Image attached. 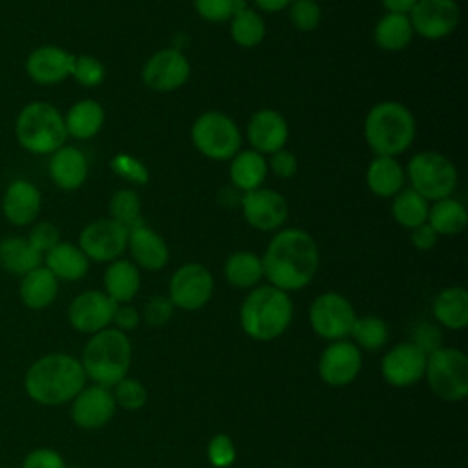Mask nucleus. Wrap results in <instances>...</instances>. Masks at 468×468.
I'll use <instances>...</instances> for the list:
<instances>
[{
	"instance_id": "f257e3e1",
	"label": "nucleus",
	"mask_w": 468,
	"mask_h": 468,
	"mask_svg": "<svg viewBox=\"0 0 468 468\" xmlns=\"http://www.w3.org/2000/svg\"><path fill=\"white\" fill-rule=\"evenodd\" d=\"M261 265L269 285L285 292L300 291L311 283L318 271V245L303 229H280L271 238L261 256Z\"/></svg>"
},
{
	"instance_id": "f03ea898",
	"label": "nucleus",
	"mask_w": 468,
	"mask_h": 468,
	"mask_svg": "<svg viewBox=\"0 0 468 468\" xmlns=\"http://www.w3.org/2000/svg\"><path fill=\"white\" fill-rule=\"evenodd\" d=\"M84 384L86 373L80 360L68 353L44 355L24 375L27 397L42 406H58L73 400Z\"/></svg>"
},
{
	"instance_id": "7ed1b4c3",
	"label": "nucleus",
	"mask_w": 468,
	"mask_h": 468,
	"mask_svg": "<svg viewBox=\"0 0 468 468\" xmlns=\"http://www.w3.org/2000/svg\"><path fill=\"white\" fill-rule=\"evenodd\" d=\"M417 122L411 110L399 101L373 104L364 119V139L375 155L397 157L415 139Z\"/></svg>"
},
{
	"instance_id": "20e7f679",
	"label": "nucleus",
	"mask_w": 468,
	"mask_h": 468,
	"mask_svg": "<svg viewBox=\"0 0 468 468\" xmlns=\"http://www.w3.org/2000/svg\"><path fill=\"white\" fill-rule=\"evenodd\" d=\"M292 320V302L289 292L272 287H254L239 307V324L247 336L271 342L285 333Z\"/></svg>"
},
{
	"instance_id": "39448f33",
	"label": "nucleus",
	"mask_w": 468,
	"mask_h": 468,
	"mask_svg": "<svg viewBox=\"0 0 468 468\" xmlns=\"http://www.w3.org/2000/svg\"><path fill=\"white\" fill-rule=\"evenodd\" d=\"M86 378L95 384L112 388L122 380L132 364L130 338L119 329H102L90 336L80 356Z\"/></svg>"
},
{
	"instance_id": "423d86ee",
	"label": "nucleus",
	"mask_w": 468,
	"mask_h": 468,
	"mask_svg": "<svg viewBox=\"0 0 468 468\" xmlns=\"http://www.w3.org/2000/svg\"><path fill=\"white\" fill-rule=\"evenodd\" d=\"M18 144L31 154H53L66 143L62 113L49 102L35 101L24 106L15 122Z\"/></svg>"
},
{
	"instance_id": "0eeeda50",
	"label": "nucleus",
	"mask_w": 468,
	"mask_h": 468,
	"mask_svg": "<svg viewBox=\"0 0 468 468\" xmlns=\"http://www.w3.org/2000/svg\"><path fill=\"white\" fill-rule=\"evenodd\" d=\"M404 170L410 188L428 203L452 197L459 183V172L453 161L435 150L417 152Z\"/></svg>"
},
{
	"instance_id": "6e6552de",
	"label": "nucleus",
	"mask_w": 468,
	"mask_h": 468,
	"mask_svg": "<svg viewBox=\"0 0 468 468\" xmlns=\"http://www.w3.org/2000/svg\"><path fill=\"white\" fill-rule=\"evenodd\" d=\"M190 139L196 150L212 161H230L241 150V132L236 121L218 110H207L196 117Z\"/></svg>"
},
{
	"instance_id": "1a4fd4ad",
	"label": "nucleus",
	"mask_w": 468,
	"mask_h": 468,
	"mask_svg": "<svg viewBox=\"0 0 468 468\" xmlns=\"http://www.w3.org/2000/svg\"><path fill=\"white\" fill-rule=\"evenodd\" d=\"M426 378L431 391L448 402L468 395V358L461 349L439 347L426 356Z\"/></svg>"
},
{
	"instance_id": "9d476101",
	"label": "nucleus",
	"mask_w": 468,
	"mask_h": 468,
	"mask_svg": "<svg viewBox=\"0 0 468 468\" xmlns=\"http://www.w3.org/2000/svg\"><path fill=\"white\" fill-rule=\"evenodd\" d=\"M192 66L179 48H163L152 53L141 68V80L159 93L176 91L190 79Z\"/></svg>"
},
{
	"instance_id": "9b49d317",
	"label": "nucleus",
	"mask_w": 468,
	"mask_h": 468,
	"mask_svg": "<svg viewBox=\"0 0 468 468\" xmlns=\"http://www.w3.org/2000/svg\"><path fill=\"white\" fill-rule=\"evenodd\" d=\"M356 313L351 302L333 291L318 294L309 309L313 331L325 340H342L351 333Z\"/></svg>"
},
{
	"instance_id": "f8f14e48",
	"label": "nucleus",
	"mask_w": 468,
	"mask_h": 468,
	"mask_svg": "<svg viewBox=\"0 0 468 468\" xmlns=\"http://www.w3.org/2000/svg\"><path fill=\"white\" fill-rule=\"evenodd\" d=\"M214 291L212 272L197 261L177 267L168 282V298L174 307L183 311H197L205 307Z\"/></svg>"
},
{
	"instance_id": "ddd939ff",
	"label": "nucleus",
	"mask_w": 468,
	"mask_h": 468,
	"mask_svg": "<svg viewBox=\"0 0 468 468\" xmlns=\"http://www.w3.org/2000/svg\"><path fill=\"white\" fill-rule=\"evenodd\" d=\"M239 208L243 219L260 232H276L283 229L289 218V203L285 196L267 186L243 192Z\"/></svg>"
},
{
	"instance_id": "4468645a",
	"label": "nucleus",
	"mask_w": 468,
	"mask_h": 468,
	"mask_svg": "<svg viewBox=\"0 0 468 468\" xmlns=\"http://www.w3.org/2000/svg\"><path fill=\"white\" fill-rule=\"evenodd\" d=\"M413 33L426 40L450 37L461 22L457 0H417L408 15Z\"/></svg>"
},
{
	"instance_id": "2eb2a0df",
	"label": "nucleus",
	"mask_w": 468,
	"mask_h": 468,
	"mask_svg": "<svg viewBox=\"0 0 468 468\" xmlns=\"http://www.w3.org/2000/svg\"><path fill=\"white\" fill-rule=\"evenodd\" d=\"M128 229L112 218L88 223L79 234V249L93 261H113L128 245Z\"/></svg>"
},
{
	"instance_id": "dca6fc26",
	"label": "nucleus",
	"mask_w": 468,
	"mask_h": 468,
	"mask_svg": "<svg viewBox=\"0 0 468 468\" xmlns=\"http://www.w3.org/2000/svg\"><path fill=\"white\" fill-rule=\"evenodd\" d=\"M115 309L117 303L104 291H84L69 302L68 322L79 333L95 335L112 324Z\"/></svg>"
},
{
	"instance_id": "f3484780",
	"label": "nucleus",
	"mask_w": 468,
	"mask_h": 468,
	"mask_svg": "<svg viewBox=\"0 0 468 468\" xmlns=\"http://www.w3.org/2000/svg\"><path fill=\"white\" fill-rule=\"evenodd\" d=\"M115 399L110 388L93 384L82 388L71 400V419L82 430H97L110 422L115 413Z\"/></svg>"
},
{
	"instance_id": "a211bd4d",
	"label": "nucleus",
	"mask_w": 468,
	"mask_h": 468,
	"mask_svg": "<svg viewBox=\"0 0 468 468\" xmlns=\"http://www.w3.org/2000/svg\"><path fill=\"white\" fill-rule=\"evenodd\" d=\"M426 369V353L413 342H402L391 347L382 358V375L388 384L406 388L417 384Z\"/></svg>"
},
{
	"instance_id": "6ab92c4d",
	"label": "nucleus",
	"mask_w": 468,
	"mask_h": 468,
	"mask_svg": "<svg viewBox=\"0 0 468 468\" xmlns=\"http://www.w3.org/2000/svg\"><path fill=\"white\" fill-rule=\"evenodd\" d=\"M245 133L252 150L260 152L261 155H271L285 148L289 139V124L278 110L261 108L250 115Z\"/></svg>"
},
{
	"instance_id": "aec40b11",
	"label": "nucleus",
	"mask_w": 468,
	"mask_h": 468,
	"mask_svg": "<svg viewBox=\"0 0 468 468\" xmlns=\"http://www.w3.org/2000/svg\"><path fill=\"white\" fill-rule=\"evenodd\" d=\"M362 366V355L358 347L346 340H335L320 356L318 373L329 386L340 388L355 380Z\"/></svg>"
},
{
	"instance_id": "412c9836",
	"label": "nucleus",
	"mask_w": 468,
	"mask_h": 468,
	"mask_svg": "<svg viewBox=\"0 0 468 468\" xmlns=\"http://www.w3.org/2000/svg\"><path fill=\"white\" fill-rule=\"evenodd\" d=\"M73 58L69 51L58 46H40L35 48L26 58V71L29 79L42 86H51L66 80L71 75Z\"/></svg>"
},
{
	"instance_id": "4be33fe9",
	"label": "nucleus",
	"mask_w": 468,
	"mask_h": 468,
	"mask_svg": "<svg viewBox=\"0 0 468 468\" xmlns=\"http://www.w3.org/2000/svg\"><path fill=\"white\" fill-rule=\"evenodd\" d=\"M126 249L130 250L132 261L146 271H161L170 260L165 238L146 223L130 229Z\"/></svg>"
},
{
	"instance_id": "5701e85b",
	"label": "nucleus",
	"mask_w": 468,
	"mask_h": 468,
	"mask_svg": "<svg viewBox=\"0 0 468 468\" xmlns=\"http://www.w3.org/2000/svg\"><path fill=\"white\" fill-rule=\"evenodd\" d=\"M40 205H42L40 190L26 179H16L7 186L4 194L2 212L9 223L16 227H24V225H31L37 219L40 212Z\"/></svg>"
},
{
	"instance_id": "b1692460",
	"label": "nucleus",
	"mask_w": 468,
	"mask_h": 468,
	"mask_svg": "<svg viewBox=\"0 0 468 468\" xmlns=\"http://www.w3.org/2000/svg\"><path fill=\"white\" fill-rule=\"evenodd\" d=\"M49 177L62 190H77L88 179V159L77 146H60L51 154Z\"/></svg>"
},
{
	"instance_id": "393cba45",
	"label": "nucleus",
	"mask_w": 468,
	"mask_h": 468,
	"mask_svg": "<svg viewBox=\"0 0 468 468\" xmlns=\"http://www.w3.org/2000/svg\"><path fill=\"white\" fill-rule=\"evenodd\" d=\"M406 170L395 159L388 155H375L366 168V185L371 194L378 197H393L404 188Z\"/></svg>"
},
{
	"instance_id": "a878e982",
	"label": "nucleus",
	"mask_w": 468,
	"mask_h": 468,
	"mask_svg": "<svg viewBox=\"0 0 468 468\" xmlns=\"http://www.w3.org/2000/svg\"><path fill=\"white\" fill-rule=\"evenodd\" d=\"M267 174L269 166L265 155L252 148L239 150L229 165L230 185L239 192H250L263 186Z\"/></svg>"
},
{
	"instance_id": "bb28decb",
	"label": "nucleus",
	"mask_w": 468,
	"mask_h": 468,
	"mask_svg": "<svg viewBox=\"0 0 468 468\" xmlns=\"http://www.w3.org/2000/svg\"><path fill=\"white\" fill-rule=\"evenodd\" d=\"M104 292L119 305L128 303L141 287V274L139 267L126 258H117L110 261V265L104 271Z\"/></svg>"
},
{
	"instance_id": "cd10ccee",
	"label": "nucleus",
	"mask_w": 468,
	"mask_h": 468,
	"mask_svg": "<svg viewBox=\"0 0 468 468\" xmlns=\"http://www.w3.org/2000/svg\"><path fill=\"white\" fill-rule=\"evenodd\" d=\"M57 292H58V280L46 265H38L37 269L24 274L18 287L22 303L35 311L46 309L48 305H51L57 298Z\"/></svg>"
},
{
	"instance_id": "c85d7f7f",
	"label": "nucleus",
	"mask_w": 468,
	"mask_h": 468,
	"mask_svg": "<svg viewBox=\"0 0 468 468\" xmlns=\"http://www.w3.org/2000/svg\"><path fill=\"white\" fill-rule=\"evenodd\" d=\"M46 267L55 274L57 280L77 282L86 276L90 269V260L73 243L58 241L53 249L44 254Z\"/></svg>"
},
{
	"instance_id": "c756f323",
	"label": "nucleus",
	"mask_w": 468,
	"mask_h": 468,
	"mask_svg": "<svg viewBox=\"0 0 468 468\" xmlns=\"http://www.w3.org/2000/svg\"><path fill=\"white\" fill-rule=\"evenodd\" d=\"M66 133L73 139L86 141L95 137L104 126V108L93 99H82L69 106L66 117Z\"/></svg>"
},
{
	"instance_id": "7c9ffc66",
	"label": "nucleus",
	"mask_w": 468,
	"mask_h": 468,
	"mask_svg": "<svg viewBox=\"0 0 468 468\" xmlns=\"http://www.w3.org/2000/svg\"><path fill=\"white\" fill-rule=\"evenodd\" d=\"M413 27L408 15L386 13L373 27V42L378 49L397 53L406 49L413 40Z\"/></svg>"
},
{
	"instance_id": "2f4dec72",
	"label": "nucleus",
	"mask_w": 468,
	"mask_h": 468,
	"mask_svg": "<svg viewBox=\"0 0 468 468\" xmlns=\"http://www.w3.org/2000/svg\"><path fill=\"white\" fill-rule=\"evenodd\" d=\"M433 316L448 329H464L468 325V292L461 285L442 289L433 300Z\"/></svg>"
},
{
	"instance_id": "473e14b6",
	"label": "nucleus",
	"mask_w": 468,
	"mask_h": 468,
	"mask_svg": "<svg viewBox=\"0 0 468 468\" xmlns=\"http://www.w3.org/2000/svg\"><path fill=\"white\" fill-rule=\"evenodd\" d=\"M426 223L437 236H457L468 225V210L459 199L444 197L430 205Z\"/></svg>"
},
{
	"instance_id": "72a5a7b5",
	"label": "nucleus",
	"mask_w": 468,
	"mask_h": 468,
	"mask_svg": "<svg viewBox=\"0 0 468 468\" xmlns=\"http://www.w3.org/2000/svg\"><path fill=\"white\" fill-rule=\"evenodd\" d=\"M42 263V254L26 238L13 236L0 241V267L11 274L24 276Z\"/></svg>"
},
{
	"instance_id": "f704fd0d",
	"label": "nucleus",
	"mask_w": 468,
	"mask_h": 468,
	"mask_svg": "<svg viewBox=\"0 0 468 468\" xmlns=\"http://www.w3.org/2000/svg\"><path fill=\"white\" fill-rule=\"evenodd\" d=\"M223 272L232 287L252 289L263 278L261 256L252 250H236L225 260Z\"/></svg>"
},
{
	"instance_id": "c9c22d12",
	"label": "nucleus",
	"mask_w": 468,
	"mask_h": 468,
	"mask_svg": "<svg viewBox=\"0 0 468 468\" xmlns=\"http://www.w3.org/2000/svg\"><path fill=\"white\" fill-rule=\"evenodd\" d=\"M229 31L234 44H238L239 48L250 49L263 42L267 26L258 9L245 5L229 20Z\"/></svg>"
},
{
	"instance_id": "e433bc0d",
	"label": "nucleus",
	"mask_w": 468,
	"mask_h": 468,
	"mask_svg": "<svg viewBox=\"0 0 468 468\" xmlns=\"http://www.w3.org/2000/svg\"><path fill=\"white\" fill-rule=\"evenodd\" d=\"M428 210H430V203L422 196H419L413 188H402L399 194L393 196L391 216L400 227L408 230L426 223Z\"/></svg>"
},
{
	"instance_id": "4c0bfd02",
	"label": "nucleus",
	"mask_w": 468,
	"mask_h": 468,
	"mask_svg": "<svg viewBox=\"0 0 468 468\" xmlns=\"http://www.w3.org/2000/svg\"><path fill=\"white\" fill-rule=\"evenodd\" d=\"M110 218L124 225L128 230L143 223L141 219V197L133 188H121L113 192L108 203Z\"/></svg>"
},
{
	"instance_id": "58836bf2",
	"label": "nucleus",
	"mask_w": 468,
	"mask_h": 468,
	"mask_svg": "<svg viewBox=\"0 0 468 468\" xmlns=\"http://www.w3.org/2000/svg\"><path fill=\"white\" fill-rule=\"evenodd\" d=\"M349 335H353V338L356 340L358 346L373 351V349L382 347L388 342L389 331L382 318L367 314V316H360V318L356 316Z\"/></svg>"
},
{
	"instance_id": "ea45409f",
	"label": "nucleus",
	"mask_w": 468,
	"mask_h": 468,
	"mask_svg": "<svg viewBox=\"0 0 468 468\" xmlns=\"http://www.w3.org/2000/svg\"><path fill=\"white\" fill-rule=\"evenodd\" d=\"M247 5V0H194V9L205 22H229L238 11Z\"/></svg>"
},
{
	"instance_id": "a19ab883",
	"label": "nucleus",
	"mask_w": 468,
	"mask_h": 468,
	"mask_svg": "<svg viewBox=\"0 0 468 468\" xmlns=\"http://www.w3.org/2000/svg\"><path fill=\"white\" fill-rule=\"evenodd\" d=\"M110 170L133 185H146L150 181L148 166L126 152H119L110 159Z\"/></svg>"
},
{
	"instance_id": "79ce46f5",
	"label": "nucleus",
	"mask_w": 468,
	"mask_h": 468,
	"mask_svg": "<svg viewBox=\"0 0 468 468\" xmlns=\"http://www.w3.org/2000/svg\"><path fill=\"white\" fill-rule=\"evenodd\" d=\"M71 77L84 88H95L102 84L106 77L104 64L91 55H75Z\"/></svg>"
},
{
	"instance_id": "37998d69",
	"label": "nucleus",
	"mask_w": 468,
	"mask_h": 468,
	"mask_svg": "<svg viewBox=\"0 0 468 468\" xmlns=\"http://www.w3.org/2000/svg\"><path fill=\"white\" fill-rule=\"evenodd\" d=\"M289 9V20L298 31H314L322 22V9L316 0H292Z\"/></svg>"
},
{
	"instance_id": "c03bdc74",
	"label": "nucleus",
	"mask_w": 468,
	"mask_h": 468,
	"mask_svg": "<svg viewBox=\"0 0 468 468\" xmlns=\"http://www.w3.org/2000/svg\"><path fill=\"white\" fill-rule=\"evenodd\" d=\"M113 388L115 389L112 395L115 399V404H119L121 408H124L128 411H135L146 404V399H148L146 388L137 378L124 377Z\"/></svg>"
},
{
	"instance_id": "a18cd8bd",
	"label": "nucleus",
	"mask_w": 468,
	"mask_h": 468,
	"mask_svg": "<svg viewBox=\"0 0 468 468\" xmlns=\"http://www.w3.org/2000/svg\"><path fill=\"white\" fill-rule=\"evenodd\" d=\"M207 455L212 466L227 468L236 459V448L232 439L227 433H216L207 446Z\"/></svg>"
},
{
	"instance_id": "49530a36",
	"label": "nucleus",
	"mask_w": 468,
	"mask_h": 468,
	"mask_svg": "<svg viewBox=\"0 0 468 468\" xmlns=\"http://www.w3.org/2000/svg\"><path fill=\"white\" fill-rule=\"evenodd\" d=\"M26 239L31 243V247L35 250H38L44 256L49 249H53L60 241V232L57 229V225H53L49 221H38L31 227Z\"/></svg>"
},
{
	"instance_id": "de8ad7c7",
	"label": "nucleus",
	"mask_w": 468,
	"mask_h": 468,
	"mask_svg": "<svg viewBox=\"0 0 468 468\" xmlns=\"http://www.w3.org/2000/svg\"><path fill=\"white\" fill-rule=\"evenodd\" d=\"M174 303L170 302L168 296L163 294H155L152 296L144 307H143V318L150 324V325H163L166 324L172 314H174Z\"/></svg>"
},
{
	"instance_id": "09e8293b",
	"label": "nucleus",
	"mask_w": 468,
	"mask_h": 468,
	"mask_svg": "<svg viewBox=\"0 0 468 468\" xmlns=\"http://www.w3.org/2000/svg\"><path fill=\"white\" fill-rule=\"evenodd\" d=\"M22 468H68V464L57 450L37 448L24 457Z\"/></svg>"
},
{
	"instance_id": "8fccbe9b",
	"label": "nucleus",
	"mask_w": 468,
	"mask_h": 468,
	"mask_svg": "<svg viewBox=\"0 0 468 468\" xmlns=\"http://www.w3.org/2000/svg\"><path fill=\"white\" fill-rule=\"evenodd\" d=\"M269 172H272L280 179H291L298 172V159L292 152L282 148L274 154H271V159L267 161Z\"/></svg>"
},
{
	"instance_id": "3c124183",
	"label": "nucleus",
	"mask_w": 468,
	"mask_h": 468,
	"mask_svg": "<svg viewBox=\"0 0 468 468\" xmlns=\"http://www.w3.org/2000/svg\"><path fill=\"white\" fill-rule=\"evenodd\" d=\"M415 340H413V344L419 347V349H422L424 353H426V356L430 355V353H433L435 349H439L441 347V333L437 331V327H433V325H430V324H422V325H419L417 329H415Z\"/></svg>"
},
{
	"instance_id": "603ef678",
	"label": "nucleus",
	"mask_w": 468,
	"mask_h": 468,
	"mask_svg": "<svg viewBox=\"0 0 468 468\" xmlns=\"http://www.w3.org/2000/svg\"><path fill=\"white\" fill-rule=\"evenodd\" d=\"M119 329V331H130V329H135L141 322V314L137 313L135 307L128 305V303H119L115 313H113V320H112Z\"/></svg>"
},
{
	"instance_id": "864d4df0",
	"label": "nucleus",
	"mask_w": 468,
	"mask_h": 468,
	"mask_svg": "<svg viewBox=\"0 0 468 468\" xmlns=\"http://www.w3.org/2000/svg\"><path fill=\"white\" fill-rule=\"evenodd\" d=\"M410 239H411V245L419 250H430L437 245L439 241V236L437 232L428 225V223H422L415 229L410 230Z\"/></svg>"
},
{
	"instance_id": "5fc2aeb1",
	"label": "nucleus",
	"mask_w": 468,
	"mask_h": 468,
	"mask_svg": "<svg viewBox=\"0 0 468 468\" xmlns=\"http://www.w3.org/2000/svg\"><path fill=\"white\" fill-rule=\"evenodd\" d=\"M386 13H397V15H410L417 0H380Z\"/></svg>"
},
{
	"instance_id": "6e6d98bb",
	"label": "nucleus",
	"mask_w": 468,
	"mask_h": 468,
	"mask_svg": "<svg viewBox=\"0 0 468 468\" xmlns=\"http://www.w3.org/2000/svg\"><path fill=\"white\" fill-rule=\"evenodd\" d=\"M252 2L263 13H278L287 9L292 0H252Z\"/></svg>"
},
{
	"instance_id": "4d7b16f0",
	"label": "nucleus",
	"mask_w": 468,
	"mask_h": 468,
	"mask_svg": "<svg viewBox=\"0 0 468 468\" xmlns=\"http://www.w3.org/2000/svg\"><path fill=\"white\" fill-rule=\"evenodd\" d=\"M316 2H318V0H316Z\"/></svg>"
}]
</instances>
